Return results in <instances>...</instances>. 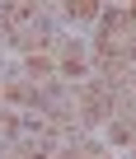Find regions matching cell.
<instances>
[{"mask_svg": "<svg viewBox=\"0 0 136 159\" xmlns=\"http://www.w3.org/2000/svg\"><path fill=\"white\" fill-rule=\"evenodd\" d=\"M71 14H75V19H94L99 5H94V0H71Z\"/></svg>", "mask_w": 136, "mask_h": 159, "instance_id": "6da1fadb", "label": "cell"}]
</instances>
